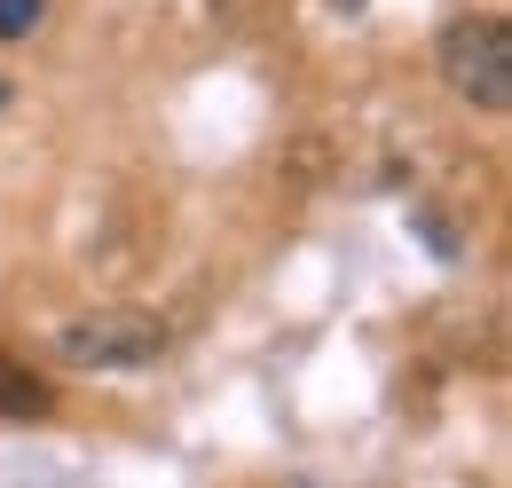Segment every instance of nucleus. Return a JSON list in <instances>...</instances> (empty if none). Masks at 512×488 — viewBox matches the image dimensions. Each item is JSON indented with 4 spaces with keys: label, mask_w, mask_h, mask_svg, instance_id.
Returning <instances> with one entry per match:
<instances>
[{
    "label": "nucleus",
    "mask_w": 512,
    "mask_h": 488,
    "mask_svg": "<svg viewBox=\"0 0 512 488\" xmlns=\"http://www.w3.org/2000/svg\"><path fill=\"white\" fill-rule=\"evenodd\" d=\"M0 103H8V79H0Z\"/></svg>",
    "instance_id": "6"
},
{
    "label": "nucleus",
    "mask_w": 512,
    "mask_h": 488,
    "mask_svg": "<svg viewBox=\"0 0 512 488\" xmlns=\"http://www.w3.org/2000/svg\"><path fill=\"white\" fill-rule=\"evenodd\" d=\"M174 347V331L150 307H87L56 331V363L71 370H150Z\"/></svg>",
    "instance_id": "1"
},
{
    "label": "nucleus",
    "mask_w": 512,
    "mask_h": 488,
    "mask_svg": "<svg viewBox=\"0 0 512 488\" xmlns=\"http://www.w3.org/2000/svg\"><path fill=\"white\" fill-rule=\"evenodd\" d=\"M339 8H363V0H339Z\"/></svg>",
    "instance_id": "5"
},
{
    "label": "nucleus",
    "mask_w": 512,
    "mask_h": 488,
    "mask_svg": "<svg viewBox=\"0 0 512 488\" xmlns=\"http://www.w3.org/2000/svg\"><path fill=\"white\" fill-rule=\"evenodd\" d=\"M434 56H442V79L457 103H473L489 119L512 111V24L505 16H457Z\"/></svg>",
    "instance_id": "2"
},
{
    "label": "nucleus",
    "mask_w": 512,
    "mask_h": 488,
    "mask_svg": "<svg viewBox=\"0 0 512 488\" xmlns=\"http://www.w3.org/2000/svg\"><path fill=\"white\" fill-rule=\"evenodd\" d=\"M40 16H48V0H0V40H24Z\"/></svg>",
    "instance_id": "4"
},
{
    "label": "nucleus",
    "mask_w": 512,
    "mask_h": 488,
    "mask_svg": "<svg viewBox=\"0 0 512 488\" xmlns=\"http://www.w3.org/2000/svg\"><path fill=\"white\" fill-rule=\"evenodd\" d=\"M48 378H32V363L0 355V418H48Z\"/></svg>",
    "instance_id": "3"
}]
</instances>
